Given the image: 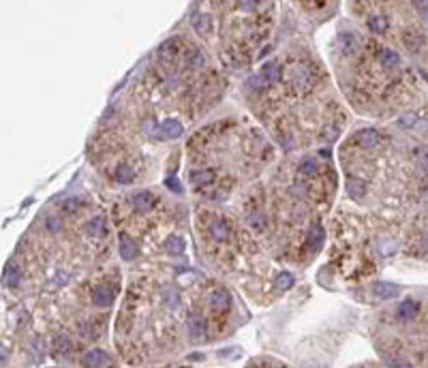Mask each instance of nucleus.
I'll return each mask as SVG.
<instances>
[{
	"instance_id": "33",
	"label": "nucleus",
	"mask_w": 428,
	"mask_h": 368,
	"mask_svg": "<svg viewBox=\"0 0 428 368\" xmlns=\"http://www.w3.org/2000/svg\"><path fill=\"white\" fill-rule=\"evenodd\" d=\"M422 167L428 172V154H422Z\"/></svg>"
},
{
	"instance_id": "4",
	"label": "nucleus",
	"mask_w": 428,
	"mask_h": 368,
	"mask_svg": "<svg viewBox=\"0 0 428 368\" xmlns=\"http://www.w3.org/2000/svg\"><path fill=\"white\" fill-rule=\"evenodd\" d=\"M105 362H107V353L103 349H90V351H86L81 364H84V368H101Z\"/></svg>"
},
{
	"instance_id": "5",
	"label": "nucleus",
	"mask_w": 428,
	"mask_h": 368,
	"mask_svg": "<svg viewBox=\"0 0 428 368\" xmlns=\"http://www.w3.org/2000/svg\"><path fill=\"white\" fill-rule=\"evenodd\" d=\"M210 306L212 311H227L231 306V295L225 289H216L210 294Z\"/></svg>"
},
{
	"instance_id": "20",
	"label": "nucleus",
	"mask_w": 428,
	"mask_h": 368,
	"mask_svg": "<svg viewBox=\"0 0 428 368\" xmlns=\"http://www.w3.org/2000/svg\"><path fill=\"white\" fill-rule=\"evenodd\" d=\"M368 28H371L373 32H385V28H388V20H385L383 15H375L368 20Z\"/></svg>"
},
{
	"instance_id": "17",
	"label": "nucleus",
	"mask_w": 428,
	"mask_h": 368,
	"mask_svg": "<svg viewBox=\"0 0 428 368\" xmlns=\"http://www.w3.org/2000/svg\"><path fill=\"white\" fill-rule=\"evenodd\" d=\"M246 223H249V227H253L255 231H263L266 229V225H268V221H266V214L253 212V214L246 216Z\"/></svg>"
},
{
	"instance_id": "6",
	"label": "nucleus",
	"mask_w": 428,
	"mask_h": 368,
	"mask_svg": "<svg viewBox=\"0 0 428 368\" xmlns=\"http://www.w3.org/2000/svg\"><path fill=\"white\" fill-rule=\"evenodd\" d=\"M92 300H95V304L99 308H107V306H111V302H114V291H111L109 287H105V285H101V287L95 289Z\"/></svg>"
},
{
	"instance_id": "1",
	"label": "nucleus",
	"mask_w": 428,
	"mask_h": 368,
	"mask_svg": "<svg viewBox=\"0 0 428 368\" xmlns=\"http://www.w3.org/2000/svg\"><path fill=\"white\" fill-rule=\"evenodd\" d=\"M154 135L159 139H176V137L182 135V124L174 118H167L159 124V131H156Z\"/></svg>"
},
{
	"instance_id": "25",
	"label": "nucleus",
	"mask_w": 428,
	"mask_h": 368,
	"mask_svg": "<svg viewBox=\"0 0 428 368\" xmlns=\"http://www.w3.org/2000/svg\"><path fill=\"white\" fill-rule=\"evenodd\" d=\"M321 238H324V233H321V229L319 227H313L310 229V233H308V246H315V244H319L321 242Z\"/></svg>"
},
{
	"instance_id": "23",
	"label": "nucleus",
	"mask_w": 428,
	"mask_h": 368,
	"mask_svg": "<svg viewBox=\"0 0 428 368\" xmlns=\"http://www.w3.org/2000/svg\"><path fill=\"white\" fill-rule=\"evenodd\" d=\"M291 285H294V276H291L289 272H283V274H280V276L277 278V289H280V291L289 289Z\"/></svg>"
},
{
	"instance_id": "2",
	"label": "nucleus",
	"mask_w": 428,
	"mask_h": 368,
	"mask_svg": "<svg viewBox=\"0 0 428 368\" xmlns=\"http://www.w3.org/2000/svg\"><path fill=\"white\" fill-rule=\"evenodd\" d=\"M353 144L362 146V148H375V146L381 144V135L375 128H364V131H360L353 137Z\"/></svg>"
},
{
	"instance_id": "28",
	"label": "nucleus",
	"mask_w": 428,
	"mask_h": 368,
	"mask_svg": "<svg viewBox=\"0 0 428 368\" xmlns=\"http://www.w3.org/2000/svg\"><path fill=\"white\" fill-rule=\"evenodd\" d=\"M165 184H167L172 191H176V193H180V191H182V186H180L178 182H176V178H167V180H165Z\"/></svg>"
},
{
	"instance_id": "12",
	"label": "nucleus",
	"mask_w": 428,
	"mask_h": 368,
	"mask_svg": "<svg viewBox=\"0 0 428 368\" xmlns=\"http://www.w3.org/2000/svg\"><path fill=\"white\" fill-rule=\"evenodd\" d=\"M114 178H116V182L126 184V182H131V180L135 178V172H133V167L126 165V163H120V165L116 167V172H114Z\"/></svg>"
},
{
	"instance_id": "10",
	"label": "nucleus",
	"mask_w": 428,
	"mask_h": 368,
	"mask_svg": "<svg viewBox=\"0 0 428 368\" xmlns=\"http://www.w3.org/2000/svg\"><path fill=\"white\" fill-rule=\"evenodd\" d=\"M214 172L212 169H199V172H193L191 173V182L193 186H206V184H212L214 182Z\"/></svg>"
},
{
	"instance_id": "9",
	"label": "nucleus",
	"mask_w": 428,
	"mask_h": 368,
	"mask_svg": "<svg viewBox=\"0 0 428 368\" xmlns=\"http://www.w3.org/2000/svg\"><path fill=\"white\" fill-rule=\"evenodd\" d=\"M208 231H210V236H212L214 240H221V242L229 240V225L223 223V221H212L210 227H208Z\"/></svg>"
},
{
	"instance_id": "14",
	"label": "nucleus",
	"mask_w": 428,
	"mask_h": 368,
	"mask_svg": "<svg viewBox=\"0 0 428 368\" xmlns=\"http://www.w3.org/2000/svg\"><path fill=\"white\" fill-rule=\"evenodd\" d=\"M347 193H349L351 197H355V199H360V197H364L366 186H364V182H362V180L349 178V182H347Z\"/></svg>"
},
{
	"instance_id": "11",
	"label": "nucleus",
	"mask_w": 428,
	"mask_h": 368,
	"mask_svg": "<svg viewBox=\"0 0 428 368\" xmlns=\"http://www.w3.org/2000/svg\"><path fill=\"white\" fill-rule=\"evenodd\" d=\"M154 195L152 193H137V195L133 197V206L137 212H146V210L152 208V203H154Z\"/></svg>"
},
{
	"instance_id": "15",
	"label": "nucleus",
	"mask_w": 428,
	"mask_h": 368,
	"mask_svg": "<svg viewBox=\"0 0 428 368\" xmlns=\"http://www.w3.org/2000/svg\"><path fill=\"white\" fill-rule=\"evenodd\" d=\"M165 248L169 255H180L184 250V240L180 236H169L165 240Z\"/></svg>"
},
{
	"instance_id": "31",
	"label": "nucleus",
	"mask_w": 428,
	"mask_h": 368,
	"mask_svg": "<svg viewBox=\"0 0 428 368\" xmlns=\"http://www.w3.org/2000/svg\"><path fill=\"white\" fill-rule=\"evenodd\" d=\"M413 122H415V116H413V114H409V116H404V118H401V124H403V126H411Z\"/></svg>"
},
{
	"instance_id": "30",
	"label": "nucleus",
	"mask_w": 428,
	"mask_h": 368,
	"mask_svg": "<svg viewBox=\"0 0 428 368\" xmlns=\"http://www.w3.org/2000/svg\"><path fill=\"white\" fill-rule=\"evenodd\" d=\"M48 229H50V231L60 229V219H50V221H48Z\"/></svg>"
},
{
	"instance_id": "13",
	"label": "nucleus",
	"mask_w": 428,
	"mask_h": 368,
	"mask_svg": "<svg viewBox=\"0 0 428 368\" xmlns=\"http://www.w3.org/2000/svg\"><path fill=\"white\" fill-rule=\"evenodd\" d=\"M420 311V304L415 300H404L401 306H398V315H401L403 319H413L415 315Z\"/></svg>"
},
{
	"instance_id": "21",
	"label": "nucleus",
	"mask_w": 428,
	"mask_h": 368,
	"mask_svg": "<svg viewBox=\"0 0 428 368\" xmlns=\"http://www.w3.org/2000/svg\"><path fill=\"white\" fill-rule=\"evenodd\" d=\"M398 60H401V58H398V54L394 49H383L381 51V62H383L385 67H396Z\"/></svg>"
},
{
	"instance_id": "29",
	"label": "nucleus",
	"mask_w": 428,
	"mask_h": 368,
	"mask_svg": "<svg viewBox=\"0 0 428 368\" xmlns=\"http://www.w3.org/2000/svg\"><path fill=\"white\" fill-rule=\"evenodd\" d=\"M79 206H81V201H79V199H71V201H67V203H64V210H67V212H71V210L79 208Z\"/></svg>"
},
{
	"instance_id": "19",
	"label": "nucleus",
	"mask_w": 428,
	"mask_h": 368,
	"mask_svg": "<svg viewBox=\"0 0 428 368\" xmlns=\"http://www.w3.org/2000/svg\"><path fill=\"white\" fill-rule=\"evenodd\" d=\"M261 77L268 79V81H277L280 77V67L277 62H268L266 67L261 69Z\"/></svg>"
},
{
	"instance_id": "7",
	"label": "nucleus",
	"mask_w": 428,
	"mask_h": 368,
	"mask_svg": "<svg viewBox=\"0 0 428 368\" xmlns=\"http://www.w3.org/2000/svg\"><path fill=\"white\" fill-rule=\"evenodd\" d=\"M373 294L377 300H390V297H396L398 294H401V289L396 287V285L392 283H377L373 289Z\"/></svg>"
},
{
	"instance_id": "24",
	"label": "nucleus",
	"mask_w": 428,
	"mask_h": 368,
	"mask_svg": "<svg viewBox=\"0 0 428 368\" xmlns=\"http://www.w3.org/2000/svg\"><path fill=\"white\" fill-rule=\"evenodd\" d=\"M163 300H165L167 306H176V304H178V294H176V289L167 287L165 291H163Z\"/></svg>"
},
{
	"instance_id": "32",
	"label": "nucleus",
	"mask_w": 428,
	"mask_h": 368,
	"mask_svg": "<svg viewBox=\"0 0 428 368\" xmlns=\"http://www.w3.org/2000/svg\"><path fill=\"white\" fill-rule=\"evenodd\" d=\"M422 4L426 7V9H422V17H424V22L428 24V2H422Z\"/></svg>"
},
{
	"instance_id": "26",
	"label": "nucleus",
	"mask_w": 428,
	"mask_h": 368,
	"mask_svg": "<svg viewBox=\"0 0 428 368\" xmlns=\"http://www.w3.org/2000/svg\"><path fill=\"white\" fill-rule=\"evenodd\" d=\"M208 26H210V17H208V15H201L195 28H197V30L201 32V34H206V32H208Z\"/></svg>"
},
{
	"instance_id": "22",
	"label": "nucleus",
	"mask_w": 428,
	"mask_h": 368,
	"mask_svg": "<svg viewBox=\"0 0 428 368\" xmlns=\"http://www.w3.org/2000/svg\"><path fill=\"white\" fill-rule=\"evenodd\" d=\"M300 173L302 176H313V173H317V161L315 159H304L300 163Z\"/></svg>"
},
{
	"instance_id": "16",
	"label": "nucleus",
	"mask_w": 428,
	"mask_h": 368,
	"mask_svg": "<svg viewBox=\"0 0 428 368\" xmlns=\"http://www.w3.org/2000/svg\"><path fill=\"white\" fill-rule=\"evenodd\" d=\"M294 84H296L298 90H308L310 84H313V77H310V73L306 71V69H300V71L296 73V77H294Z\"/></svg>"
},
{
	"instance_id": "3",
	"label": "nucleus",
	"mask_w": 428,
	"mask_h": 368,
	"mask_svg": "<svg viewBox=\"0 0 428 368\" xmlns=\"http://www.w3.org/2000/svg\"><path fill=\"white\" fill-rule=\"evenodd\" d=\"M186 330L193 341H201L203 334H206V319L201 315H191L189 321H186Z\"/></svg>"
},
{
	"instance_id": "18",
	"label": "nucleus",
	"mask_w": 428,
	"mask_h": 368,
	"mask_svg": "<svg viewBox=\"0 0 428 368\" xmlns=\"http://www.w3.org/2000/svg\"><path fill=\"white\" fill-rule=\"evenodd\" d=\"M86 231L90 233V236H103V233H105V221L101 219V216L88 221V223H86Z\"/></svg>"
},
{
	"instance_id": "27",
	"label": "nucleus",
	"mask_w": 428,
	"mask_h": 368,
	"mask_svg": "<svg viewBox=\"0 0 428 368\" xmlns=\"http://www.w3.org/2000/svg\"><path fill=\"white\" fill-rule=\"evenodd\" d=\"M189 62H191V67H201V64H203V54H201V51H193V54L189 56Z\"/></svg>"
},
{
	"instance_id": "8",
	"label": "nucleus",
	"mask_w": 428,
	"mask_h": 368,
	"mask_svg": "<svg viewBox=\"0 0 428 368\" xmlns=\"http://www.w3.org/2000/svg\"><path fill=\"white\" fill-rule=\"evenodd\" d=\"M137 253L139 250H137V246H135V242L126 236V233H120V255H122V259L131 261V259L137 257Z\"/></svg>"
}]
</instances>
